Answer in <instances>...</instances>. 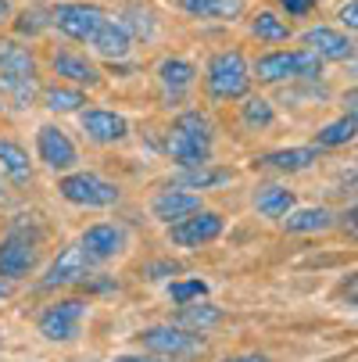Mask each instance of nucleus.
<instances>
[{
	"label": "nucleus",
	"instance_id": "nucleus-30",
	"mask_svg": "<svg viewBox=\"0 0 358 362\" xmlns=\"http://www.w3.org/2000/svg\"><path fill=\"white\" fill-rule=\"evenodd\" d=\"M244 122L251 129H265L273 122V105H269L265 97H247L244 100Z\"/></svg>",
	"mask_w": 358,
	"mask_h": 362
},
{
	"label": "nucleus",
	"instance_id": "nucleus-32",
	"mask_svg": "<svg viewBox=\"0 0 358 362\" xmlns=\"http://www.w3.org/2000/svg\"><path fill=\"white\" fill-rule=\"evenodd\" d=\"M280 4H283L290 15H304V11L316 8V0H280Z\"/></svg>",
	"mask_w": 358,
	"mask_h": 362
},
{
	"label": "nucleus",
	"instance_id": "nucleus-5",
	"mask_svg": "<svg viewBox=\"0 0 358 362\" xmlns=\"http://www.w3.org/2000/svg\"><path fill=\"white\" fill-rule=\"evenodd\" d=\"M140 344L155 355H172V358H193L204 351V341L197 334H186L183 327H150L140 334Z\"/></svg>",
	"mask_w": 358,
	"mask_h": 362
},
{
	"label": "nucleus",
	"instance_id": "nucleus-35",
	"mask_svg": "<svg viewBox=\"0 0 358 362\" xmlns=\"http://www.w3.org/2000/svg\"><path fill=\"white\" fill-rule=\"evenodd\" d=\"M147 273H150V280H155L158 273H179V266H176V262H162V266H150Z\"/></svg>",
	"mask_w": 358,
	"mask_h": 362
},
{
	"label": "nucleus",
	"instance_id": "nucleus-15",
	"mask_svg": "<svg viewBox=\"0 0 358 362\" xmlns=\"http://www.w3.org/2000/svg\"><path fill=\"white\" fill-rule=\"evenodd\" d=\"M304 43H309L319 58H330V62H347V58L354 54V43H351L344 33L326 29V25L309 29V33H304Z\"/></svg>",
	"mask_w": 358,
	"mask_h": 362
},
{
	"label": "nucleus",
	"instance_id": "nucleus-6",
	"mask_svg": "<svg viewBox=\"0 0 358 362\" xmlns=\"http://www.w3.org/2000/svg\"><path fill=\"white\" fill-rule=\"evenodd\" d=\"M105 18L108 15L100 8H93V4H58L54 11H50V22H54L65 36L83 40V43L93 40V33L105 25Z\"/></svg>",
	"mask_w": 358,
	"mask_h": 362
},
{
	"label": "nucleus",
	"instance_id": "nucleus-12",
	"mask_svg": "<svg viewBox=\"0 0 358 362\" xmlns=\"http://www.w3.org/2000/svg\"><path fill=\"white\" fill-rule=\"evenodd\" d=\"M86 255H90V262H108V258H115L122 247H126V233L112 223H97L83 233V244H79Z\"/></svg>",
	"mask_w": 358,
	"mask_h": 362
},
{
	"label": "nucleus",
	"instance_id": "nucleus-27",
	"mask_svg": "<svg viewBox=\"0 0 358 362\" xmlns=\"http://www.w3.org/2000/svg\"><path fill=\"white\" fill-rule=\"evenodd\" d=\"M229 169H208V165H193L190 173L179 176L183 187H193V190H204V187H219V183H229Z\"/></svg>",
	"mask_w": 358,
	"mask_h": 362
},
{
	"label": "nucleus",
	"instance_id": "nucleus-17",
	"mask_svg": "<svg viewBox=\"0 0 358 362\" xmlns=\"http://www.w3.org/2000/svg\"><path fill=\"white\" fill-rule=\"evenodd\" d=\"M0 72L4 76H25L32 79L36 76V62L29 54V47L15 43V40H0Z\"/></svg>",
	"mask_w": 358,
	"mask_h": 362
},
{
	"label": "nucleus",
	"instance_id": "nucleus-14",
	"mask_svg": "<svg viewBox=\"0 0 358 362\" xmlns=\"http://www.w3.org/2000/svg\"><path fill=\"white\" fill-rule=\"evenodd\" d=\"M201 209V197L197 194H186V190H165V194H158L155 197V204H150V212H155V219H162L165 226H172V223H179V219H186V216H193Z\"/></svg>",
	"mask_w": 358,
	"mask_h": 362
},
{
	"label": "nucleus",
	"instance_id": "nucleus-4",
	"mask_svg": "<svg viewBox=\"0 0 358 362\" xmlns=\"http://www.w3.org/2000/svg\"><path fill=\"white\" fill-rule=\"evenodd\" d=\"M58 190L68 204H83V209H108L119 201V187L93 173H72L58 183Z\"/></svg>",
	"mask_w": 358,
	"mask_h": 362
},
{
	"label": "nucleus",
	"instance_id": "nucleus-21",
	"mask_svg": "<svg viewBox=\"0 0 358 362\" xmlns=\"http://www.w3.org/2000/svg\"><path fill=\"white\" fill-rule=\"evenodd\" d=\"M287 230L290 233H319L333 226V212L330 209H301V212H287Z\"/></svg>",
	"mask_w": 358,
	"mask_h": 362
},
{
	"label": "nucleus",
	"instance_id": "nucleus-10",
	"mask_svg": "<svg viewBox=\"0 0 358 362\" xmlns=\"http://www.w3.org/2000/svg\"><path fill=\"white\" fill-rule=\"evenodd\" d=\"M36 151H40V162H43L47 169H54V173H65V169H72V165L79 162L76 144H72L68 133L58 129V126H40V133H36Z\"/></svg>",
	"mask_w": 358,
	"mask_h": 362
},
{
	"label": "nucleus",
	"instance_id": "nucleus-7",
	"mask_svg": "<svg viewBox=\"0 0 358 362\" xmlns=\"http://www.w3.org/2000/svg\"><path fill=\"white\" fill-rule=\"evenodd\" d=\"M40 258L36 237H29L25 230H11L0 240V276H25Z\"/></svg>",
	"mask_w": 358,
	"mask_h": 362
},
{
	"label": "nucleus",
	"instance_id": "nucleus-31",
	"mask_svg": "<svg viewBox=\"0 0 358 362\" xmlns=\"http://www.w3.org/2000/svg\"><path fill=\"white\" fill-rule=\"evenodd\" d=\"M204 294H208V284H204V280H183V284H172L169 287V298L172 301H193V298H204Z\"/></svg>",
	"mask_w": 358,
	"mask_h": 362
},
{
	"label": "nucleus",
	"instance_id": "nucleus-37",
	"mask_svg": "<svg viewBox=\"0 0 358 362\" xmlns=\"http://www.w3.org/2000/svg\"><path fill=\"white\" fill-rule=\"evenodd\" d=\"M11 18V0H0V22Z\"/></svg>",
	"mask_w": 358,
	"mask_h": 362
},
{
	"label": "nucleus",
	"instance_id": "nucleus-18",
	"mask_svg": "<svg viewBox=\"0 0 358 362\" xmlns=\"http://www.w3.org/2000/svg\"><path fill=\"white\" fill-rule=\"evenodd\" d=\"M319 162V151L316 147H290V151H273L258 165H269V169H280V173H301Z\"/></svg>",
	"mask_w": 358,
	"mask_h": 362
},
{
	"label": "nucleus",
	"instance_id": "nucleus-9",
	"mask_svg": "<svg viewBox=\"0 0 358 362\" xmlns=\"http://www.w3.org/2000/svg\"><path fill=\"white\" fill-rule=\"evenodd\" d=\"M86 313V301L79 298H68V301H58L50 305L47 313L40 316V334L47 341H72L79 334V320Z\"/></svg>",
	"mask_w": 358,
	"mask_h": 362
},
{
	"label": "nucleus",
	"instance_id": "nucleus-13",
	"mask_svg": "<svg viewBox=\"0 0 358 362\" xmlns=\"http://www.w3.org/2000/svg\"><path fill=\"white\" fill-rule=\"evenodd\" d=\"M83 133L93 140V144H115L129 133V122L115 112H105V108H90L83 112Z\"/></svg>",
	"mask_w": 358,
	"mask_h": 362
},
{
	"label": "nucleus",
	"instance_id": "nucleus-8",
	"mask_svg": "<svg viewBox=\"0 0 358 362\" xmlns=\"http://www.w3.org/2000/svg\"><path fill=\"white\" fill-rule=\"evenodd\" d=\"M219 233H222V216L219 212H204V209H197L193 216H186V219L169 226V240L179 244V247H201V244L215 240Z\"/></svg>",
	"mask_w": 358,
	"mask_h": 362
},
{
	"label": "nucleus",
	"instance_id": "nucleus-22",
	"mask_svg": "<svg viewBox=\"0 0 358 362\" xmlns=\"http://www.w3.org/2000/svg\"><path fill=\"white\" fill-rule=\"evenodd\" d=\"M179 4L197 18H237L244 11V0H179Z\"/></svg>",
	"mask_w": 358,
	"mask_h": 362
},
{
	"label": "nucleus",
	"instance_id": "nucleus-33",
	"mask_svg": "<svg viewBox=\"0 0 358 362\" xmlns=\"http://www.w3.org/2000/svg\"><path fill=\"white\" fill-rule=\"evenodd\" d=\"M340 22H344L347 29H354V25H358V4H354V0H347V4L340 8Z\"/></svg>",
	"mask_w": 358,
	"mask_h": 362
},
{
	"label": "nucleus",
	"instance_id": "nucleus-11",
	"mask_svg": "<svg viewBox=\"0 0 358 362\" xmlns=\"http://www.w3.org/2000/svg\"><path fill=\"white\" fill-rule=\"evenodd\" d=\"M86 273H90V255L76 244V247H65L54 262H50V269H47V276L40 280V287H43V291H54V287H65V284L83 280Z\"/></svg>",
	"mask_w": 358,
	"mask_h": 362
},
{
	"label": "nucleus",
	"instance_id": "nucleus-28",
	"mask_svg": "<svg viewBox=\"0 0 358 362\" xmlns=\"http://www.w3.org/2000/svg\"><path fill=\"white\" fill-rule=\"evenodd\" d=\"M43 105H47L50 112H79V108L86 105V97H83L79 90L50 86V90H43Z\"/></svg>",
	"mask_w": 358,
	"mask_h": 362
},
{
	"label": "nucleus",
	"instance_id": "nucleus-20",
	"mask_svg": "<svg viewBox=\"0 0 358 362\" xmlns=\"http://www.w3.org/2000/svg\"><path fill=\"white\" fill-rule=\"evenodd\" d=\"M254 209H258L262 216H269V219H283L294 209V190H287V187H262L258 194H254Z\"/></svg>",
	"mask_w": 358,
	"mask_h": 362
},
{
	"label": "nucleus",
	"instance_id": "nucleus-38",
	"mask_svg": "<svg viewBox=\"0 0 358 362\" xmlns=\"http://www.w3.org/2000/svg\"><path fill=\"white\" fill-rule=\"evenodd\" d=\"M8 294V284H0V298H4Z\"/></svg>",
	"mask_w": 358,
	"mask_h": 362
},
{
	"label": "nucleus",
	"instance_id": "nucleus-3",
	"mask_svg": "<svg viewBox=\"0 0 358 362\" xmlns=\"http://www.w3.org/2000/svg\"><path fill=\"white\" fill-rule=\"evenodd\" d=\"M247 86H251V72H247V62L237 50H222V54L212 58L208 65V90L215 100H237V97H247Z\"/></svg>",
	"mask_w": 358,
	"mask_h": 362
},
{
	"label": "nucleus",
	"instance_id": "nucleus-24",
	"mask_svg": "<svg viewBox=\"0 0 358 362\" xmlns=\"http://www.w3.org/2000/svg\"><path fill=\"white\" fill-rule=\"evenodd\" d=\"M0 169H4L15 183L29 180V154L15 140H0Z\"/></svg>",
	"mask_w": 358,
	"mask_h": 362
},
{
	"label": "nucleus",
	"instance_id": "nucleus-25",
	"mask_svg": "<svg viewBox=\"0 0 358 362\" xmlns=\"http://www.w3.org/2000/svg\"><path fill=\"white\" fill-rule=\"evenodd\" d=\"M215 323H222V313H219V308H212V305H186L183 301V308L176 313V327L204 330V327H215Z\"/></svg>",
	"mask_w": 358,
	"mask_h": 362
},
{
	"label": "nucleus",
	"instance_id": "nucleus-1",
	"mask_svg": "<svg viewBox=\"0 0 358 362\" xmlns=\"http://www.w3.org/2000/svg\"><path fill=\"white\" fill-rule=\"evenodd\" d=\"M169 158L193 169V165H208L212 162V122L201 112H186L176 119L169 140H165Z\"/></svg>",
	"mask_w": 358,
	"mask_h": 362
},
{
	"label": "nucleus",
	"instance_id": "nucleus-19",
	"mask_svg": "<svg viewBox=\"0 0 358 362\" xmlns=\"http://www.w3.org/2000/svg\"><path fill=\"white\" fill-rule=\"evenodd\" d=\"M54 72L58 76H65V79H72V83H86V86H97L100 83V72L83 58V54H72V50H65V54H54Z\"/></svg>",
	"mask_w": 358,
	"mask_h": 362
},
{
	"label": "nucleus",
	"instance_id": "nucleus-26",
	"mask_svg": "<svg viewBox=\"0 0 358 362\" xmlns=\"http://www.w3.org/2000/svg\"><path fill=\"white\" fill-rule=\"evenodd\" d=\"M251 33L258 36V40H265V43H280V40L290 36V25H287L283 18H276L273 11H262V15H254Z\"/></svg>",
	"mask_w": 358,
	"mask_h": 362
},
{
	"label": "nucleus",
	"instance_id": "nucleus-16",
	"mask_svg": "<svg viewBox=\"0 0 358 362\" xmlns=\"http://www.w3.org/2000/svg\"><path fill=\"white\" fill-rule=\"evenodd\" d=\"M93 50L105 58H126L129 47H133V33L126 29V22H115V18H105V25H100L93 33Z\"/></svg>",
	"mask_w": 358,
	"mask_h": 362
},
{
	"label": "nucleus",
	"instance_id": "nucleus-23",
	"mask_svg": "<svg viewBox=\"0 0 358 362\" xmlns=\"http://www.w3.org/2000/svg\"><path fill=\"white\" fill-rule=\"evenodd\" d=\"M193 76H197V69H193L190 62H179V58H169V62H162V69H158L162 86L172 90V93L190 90V86H193Z\"/></svg>",
	"mask_w": 358,
	"mask_h": 362
},
{
	"label": "nucleus",
	"instance_id": "nucleus-36",
	"mask_svg": "<svg viewBox=\"0 0 358 362\" xmlns=\"http://www.w3.org/2000/svg\"><path fill=\"white\" fill-rule=\"evenodd\" d=\"M115 362H162V358H150V355H119Z\"/></svg>",
	"mask_w": 358,
	"mask_h": 362
},
{
	"label": "nucleus",
	"instance_id": "nucleus-2",
	"mask_svg": "<svg viewBox=\"0 0 358 362\" xmlns=\"http://www.w3.org/2000/svg\"><path fill=\"white\" fill-rule=\"evenodd\" d=\"M258 79L265 83H283V79H316L323 72V58L316 50H276V54H265L254 65Z\"/></svg>",
	"mask_w": 358,
	"mask_h": 362
},
{
	"label": "nucleus",
	"instance_id": "nucleus-34",
	"mask_svg": "<svg viewBox=\"0 0 358 362\" xmlns=\"http://www.w3.org/2000/svg\"><path fill=\"white\" fill-rule=\"evenodd\" d=\"M222 362H269L262 351H247V355H229V358H222Z\"/></svg>",
	"mask_w": 358,
	"mask_h": 362
},
{
	"label": "nucleus",
	"instance_id": "nucleus-29",
	"mask_svg": "<svg viewBox=\"0 0 358 362\" xmlns=\"http://www.w3.org/2000/svg\"><path fill=\"white\" fill-rule=\"evenodd\" d=\"M323 147H340V144H351L354 140V112H347L344 119H337V122H330L319 136H316Z\"/></svg>",
	"mask_w": 358,
	"mask_h": 362
}]
</instances>
